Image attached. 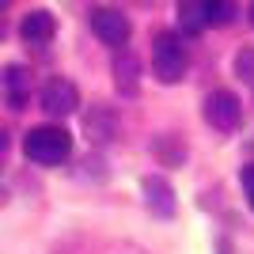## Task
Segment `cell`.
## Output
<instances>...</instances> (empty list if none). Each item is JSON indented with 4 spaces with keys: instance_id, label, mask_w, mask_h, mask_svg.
Segmentation results:
<instances>
[{
    "instance_id": "cell-11",
    "label": "cell",
    "mask_w": 254,
    "mask_h": 254,
    "mask_svg": "<svg viewBox=\"0 0 254 254\" xmlns=\"http://www.w3.org/2000/svg\"><path fill=\"white\" fill-rule=\"evenodd\" d=\"M152 156L159 159V167H182L186 163V140L179 133H159L152 140Z\"/></svg>"
},
{
    "instance_id": "cell-8",
    "label": "cell",
    "mask_w": 254,
    "mask_h": 254,
    "mask_svg": "<svg viewBox=\"0 0 254 254\" xmlns=\"http://www.w3.org/2000/svg\"><path fill=\"white\" fill-rule=\"evenodd\" d=\"M114 84H118L122 95H133L137 84H140V57L129 46L126 50H114Z\"/></svg>"
},
{
    "instance_id": "cell-1",
    "label": "cell",
    "mask_w": 254,
    "mask_h": 254,
    "mask_svg": "<svg viewBox=\"0 0 254 254\" xmlns=\"http://www.w3.org/2000/svg\"><path fill=\"white\" fill-rule=\"evenodd\" d=\"M23 156L31 163H42V167H57L72 156V137L61 126H34L23 137Z\"/></svg>"
},
{
    "instance_id": "cell-16",
    "label": "cell",
    "mask_w": 254,
    "mask_h": 254,
    "mask_svg": "<svg viewBox=\"0 0 254 254\" xmlns=\"http://www.w3.org/2000/svg\"><path fill=\"white\" fill-rule=\"evenodd\" d=\"M243 193H247V201H251V209H254V163L243 167Z\"/></svg>"
},
{
    "instance_id": "cell-15",
    "label": "cell",
    "mask_w": 254,
    "mask_h": 254,
    "mask_svg": "<svg viewBox=\"0 0 254 254\" xmlns=\"http://www.w3.org/2000/svg\"><path fill=\"white\" fill-rule=\"evenodd\" d=\"M99 254H148V251L137 247V243H110V247H103Z\"/></svg>"
},
{
    "instance_id": "cell-19",
    "label": "cell",
    "mask_w": 254,
    "mask_h": 254,
    "mask_svg": "<svg viewBox=\"0 0 254 254\" xmlns=\"http://www.w3.org/2000/svg\"><path fill=\"white\" fill-rule=\"evenodd\" d=\"M251 23H254V4H251Z\"/></svg>"
},
{
    "instance_id": "cell-17",
    "label": "cell",
    "mask_w": 254,
    "mask_h": 254,
    "mask_svg": "<svg viewBox=\"0 0 254 254\" xmlns=\"http://www.w3.org/2000/svg\"><path fill=\"white\" fill-rule=\"evenodd\" d=\"M4 11H8V8H4V4H0V38H4V34H8V15H4Z\"/></svg>"
},
{
    "instance_id": "cell-18",
    "label": "cell",
    "mask_w": 254,
    "mask_h": 254,
    "mask_svg": "<svg viewBox=\"0 0 254 254\" xmlns=\"http://www.w3.org/2000/svg\"><path fill=\"white\" fill-rule=\"evenodd\" d=\"M0 205H4V186H0Z\"/></svg>"
},
{
    "instance_id": "cell-3",
    "label": "cell",
    "mask_w": 254,
    "mask_h": 254,
    "mask_svg": "<svg viewBox=\"0 0 254 254\" xmlns=\"http://www.w3.org/2000/svg\"><path fill=\"white\" fill-rule=\"evenodd\" d=\"M201 110H205V122H209L216 133H235V129H239V122H243V106H239V99H235L228 87L209 91Z\"/></svg>"
},
{
    "instance_id": "cell-2",
    "label": "cell",
    "mask_w": 254,
    "mask_h": 254,
    "mask_svg": "<svg viewBox=\"0 0 254 254\" xmlns=\"http://www.w3.org/2000/svg\"><path fill=\"white\" fill-rule=\"evenodd\" d=\"M186 68H190V53L182 46V38L171 31H159L152 38V72H156V80L159 84H179L186 76Z\"/></svg>"
},
{
    "instance_id": "cell-10",
    "label": "cell",
    "mask_w": 254,
    "mask_h": 254,
    "mask_svg": "<svg viewBox=\"0 0 254 254\" xmlns=\"http://www.w3.org/2000/svg\"><path fill=\"white\" fill-rule=\"evenodd\" d=\"M53 31H57V19H53L50 11H27L19 19V38L23 42H31V46H42V42H50L53 38Z\"/></svg>"
},
{
    "instance_id": "cell-7",
    "label": "cell",
    "mask_w": 254,
    "mask_h": 254,
    "mask_svg": "<svg viewBox=\"0 0 254 254\" xmlns=\"http://www.w3.org/2000/svg\"><path fill=\"white\" fill-rule=\"evenodd\" d=\"M31 68L27 64H8L4 72H0V91H4V103L11 106V110H23L27 106V99H31Z\"/></svg>"
},
{
    "instance_id": "cell-12",
    "label": "cell",
    "mask_w": 254,
    "mask_h": 254,
    "mask_svg": "<svg viewBox=\"0 0 254 254\" xmlns=\"http://www.w3.org/2000/svg\"><path fill=\"white\" fill-rule=\"evenodd\" d=\"M179 27L186 34H201V27H205V4L182 0V4H179Z\"/></svg>"
},
{
    "instance_id": "cell-13",
    "label": "cell",
    "mask_w": 254,
    "mask_h": 254,
    "mask_svg": "<svg viewBox=\"0 0 254 254\" xmlns=\"http://www.w3.org/2000/svg\"><path fill=\"white\" fill-rule=\"evenodd\" d=\"M235 15V4H228V0H209L205 4V23H232Z\"/></svg>"
},
{
    "instance_id": "cell-14",
    "label": "cell",
    "mask_w": 254,
    "mask_h": 254,
    "mask_svg": "<svg viewBox=\"0 0 254 254\" xmlns=\"http://www.w3.org/2000/svg\"><path fill=\"white\" fill-rule=\"evenodd\" d=\"M235 72H239L243 84H254V46L239 50V57H235Z\"/></svg>"
},
{
    "instance_id": "cell-9",
    "label": "cell",
    "mask_w": 254,
    "mask_h": 254,
    "mask_svg": "<svg viewBox=\"0 0 254 254\" xmlns=\"http://www.w3.org/2000/svg\"><path fill=\"white\" fill-rule=\"evenodd\" d=\"M140 193H144V201H148V209L156 216H175V193H171V186L159 175H144L140 179Z\"/></svg>"
},
{
    "instance_id": "cell-5",
    "label": "cell",
    "mask_w": 254,
    "mask_h": 254,
    "mask_svg": "<svg viewBox=\"0 0 254 254\" xmlns=\"http://www.w3.org/2000/svg\"><path fill=\"white\" fill-rule=\"evenodd\" d=\"M80 106V91H76L72 80H64V76H50L42 87V110L53 118H68Z\"/></svg>"
},
{
    "instance_id": "cell-6",
    "label": "cell",
    "mask_w": 254,
    "mask_h": 254,
    "mask_svg": "<svg viewBox=\"0 0 254 254\" xmlns=\"http://www.w3.org/2000/svg\"><path fill=\"white\" fill-rule=\"evenodd\" d=\"M118 129H122V122H118V110L106 103H91L84 110V133L87 140H95V144H106V140L118 137Z\"/></svg>"
},
{
    "instance_id": "cell-4",
    "label": "cell",
    "mask_w": 254,
    "mask_h": 254,
    "mask_svg": "<svg viewBox=\"0 0 254 254\" xmlns=\"http://www.w3.org/2000/svg\"><path fill=\"white\" fill-rule=\"evenodd\" d=\"M91 31H95V38L103 46L126 50L133 27H129V15H126V11H118V8H95V11H91Z\"/></svg>"
}]
</instances>
